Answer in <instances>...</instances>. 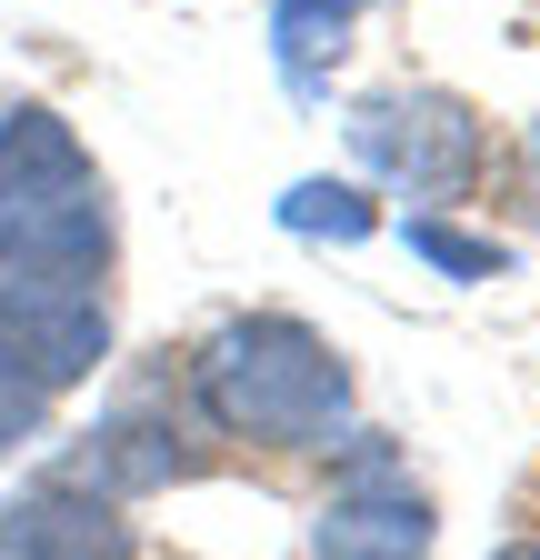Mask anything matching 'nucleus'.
<instances>
[{
  "mask_svg": "<svg viewBox=\"0 0 540 560\" xmlns=\"http://www.w3.org/2000/svg\"><path fill=\"white\" fill-rule=\"evenodd\" d=\"M431 530H441L431 501L390 470V451L351 441V480L330 490L310 550H320V560H431Z\"/></svg>",
  "mask_w": 540,
  "mask_h": 560,
  "instance_id": "obj_5",
  "label": "nucleus"
},
{
  "mask_svg": "<svg viewBox=\"0 0 540 560\" xmlns=\"http://www.w3.org/2000/svg\"><path fill=\"white\" fill-rule=\"evenodd\" d=\"M200 420L231 441H260V451H351L361 441V410H351V371L310 320H231L211 350H200Z\"/></svg>",
  "mask_w": 540,
  "mask_h": 560,
  "instance_id": "obj_1",
  "label": "nucleus"
},
{
  "mask_svg": "<svg viewBox=\"0 0 540 560\" xmlns=\"http://www.w3.org/2000/svg\"><path fill=\"white\" fill-rule=\"evenodd\" d=\"M0 560H130V521L91 480H31L0 501Z\"/></svg>",
  "mask_w": 540,
  "mask_h": 560,
  "instance_id": "obj_6",
  "label": "nucleus"
},
{
  "mask_svg": "<svg viewBox=\"0 0 540 560\" xmlns=\"http://www.w3.org/2000/svg\"><path fill=\"white\" fill-rule=\"evenodd\" d=\"M351 151L380 180H400L411 200H460L481 180V120L450 91H380L351 110Z\"/></svg>",
  "mask_w": 540,
  "mask_h": 560,
  "instance_id": "obj_3",
  "label": "nucleus"
},
{
  "mask_svg": "<svg viewBox=\"0 0 540 560\" xmlns=\"http://www.w3.org/2000/svg\"><path fill=\"white\" fill-rule=\"evenodd\" d=\"M501 560H540V540H520V550H501Z\"/></svg>",
  "mask_w": 540,
  "mask_h": 560,
  "instance_id": "obj_12",
  "label": "nucleus"
},
{
  "mask_svg": "<svg viewBox=\"0 0 540 560\" xmlns=\"http://www.w3.org/2000/svg\"><path fill=\"white\" fill-rule=\"evenodd\" d=\"M0 350L40 390H71L110 361V311L71 270H0Z\"/></svg>",
  "mask_w": 540,
  "mask_h": 560,
  "instance_id": "obj_4",
  "label": "nucleus"
},
{
  "mask_svg": "<svg viewBox=\"0 0 540 560\" xmlns=\"http://www.w3.org/2000/svg\"><path fill=\"white\" fill-rule=\"evenodd\" d=\"M281 231H301V241H371L380 210L351 180H301V190H281Z\"/></svg>",
  "mask_w": 540,
  "mask_h": 560,
  "instance_id": "obj_9",
  "label": "nucleus"
},
{
  "mask_svg": "<svg viewBox=\"0 0 540 560\" xmlns=\"http://www.w3.org/2000/svg\"><path fill=\"white\" fill-rule=\"evenodd\" d=\"M371 0H270V50H281L291 91H320V60H341V31Z\"/></svg>",
  "mask_w": 540,
  "mask_h": 560,
  "instance_id": "obj_8",
  "label": "nucleus"
},
{
  "mask_svg": "<svg viewBox=\"0 0 540 560\" xmlns=\"http://www.w3.org/2000/svg\"><path fill=\"white\" fill-rule=\"evenodd\" d=\"M180 460H190V451L161 431V420H151L141 400H130V410H110L101 431H91V451H81V480H91V490H161Z\"/></svg>",
  "mask_w": 540,
  "mask_h": 560,
  "instance_id": "obj_7",
  "label": "nucleus"
},
{
  "mask_svg": "<svg viewBox=\"0 0 540 560\" xmlns=\"http://www.w3.org/2000/svg\"><path fill=\"white\" fill-rule=\"evenodd\" d=\"M40 420H50V390L11 361V350H0V460H11L21 441H40Z\"/></svg>",
  "mask_w": 540,
  "mask_h": 560,
  "instance_id": "obj_11",
  "label": "nucleus"
},
{
  "mask_svg": "<svg viewBox=\"0 0 540 560\" xmlns=\"http://www.w3.org/2000/svg\"><path fill=\"white\" fill-rule=\"evenodd\" d=\"M400 241H411L431 270H450V280H491L510 250L501 241H470V231H450V221H400Z\"/></svg>",
  "mask_w": 540,
  "mask_h": 560,
  "instance_id": "obj_10",
  "label": "nucleus"
},
{
  "mask_svg": "<svg viewBox=\"0 0 540 560\" xmlns=\"http://www.w3.org/2000/svg\"><path fill=\"white\" fill-rule=\"evenodd\" d=\"M110 260V200L60 110L0 120V270H71L91 280Z\"/></svg>",
  "mask_w": 540,
  "mask_h": 560,
  "instance_id": "obj_2",
  "label": "nucleus"
}]
</instances>
